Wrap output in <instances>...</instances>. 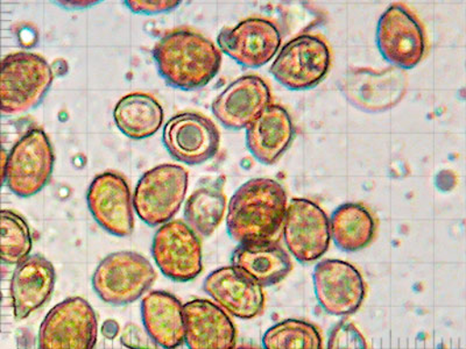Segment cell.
Returning a JSON list of instances; mask_svg holds the SVG:
<instances>
[{
  "instance_id": "1",
  "label": "cell",
  "mask_w": 466,
  "mask_h": 349,
  "mask_svg": "<svg viewBox=\"0 0 466 349\" xmlns=\"http://www.w3.org/2000/svg\"><path fill=\"white\" fill-rule=\"evenodd\" d=\"M157 70L174 89H202L214 80L222 65V52L211 40L193 28L166 33L153 48Z\"/></svg>"
},
{
  "instance_id": "2",
  "label": "cell",
  "mask_w": 466,
  "mask_h": 349,
  "mask_svg": "<svg viewBox=\"0 0 466 349\" xmlns=\"http://www.w3.org/2000/svg\"><path fill=\"white\" fill-rule=\"evenodd\" d=\"M287 193L272 178H253L241 185L228 204L227 228L237 243L270 241L280 233Z\"/></svg>"
},
{
  "instance_id": "3",
  "label": "cell",
  "mask_w": 466,
  "mask_h": 349,
  "mask_svg": "<svg viewBox=\"0 0 466 349\" xmlns=\"http://www.w3.org/2000/svg\"><path fill=\"white\" fill-rule=\"evenodd\" d=\"M54 72L44 56L8 54L0 60V115L16 116L35 109L53 85Z\"/></svg>"
},
{
  "instance_id": "4",
  "label": "cell",
  "mask_w": 466,
  "mask_h": 349,
  "mask_svg": "<svg viewBox=\"0 0 466 349\" xmlns=\"http://www.w3.org/2000/svg\"><path fill=\"white\" fill-rule=\"evenodd\" d=\"M157 280L151 262L136 252L112 253L93 275V288L107 304L120 306L138 301Z\"/></svg>"
},
{
  "instance_id": "5",
  "label": "cell",
  "mask_w": 466,
  "mask_h": 349,
  "mask_svg": "<svg viewBox=\"0 0 466 349\" xmlns=\"http://www.w3.org/2000/svg\"><path fill=\"white\" fill-rule=\"evenodd\" d=\"M188 172L181 165H161L140 178L133 194V209L149 226L170 222L185 201Z\"/></svg>"
},
{
  "instance_id": "6",
  "label": "cell",
  "mask_w": 466,
  "mask_h": 349,
  "mask_svg": "<svg viewBox=\"0 0 466 349\" xmlns=\"http://www.w3.org/2000/svg\"><path fill=\"white\" fill-rule=\"evenodd\" d=\"M377 45L382 57L403 72L421 64L428 53L426 29L413 10L402 3L392 4L381 15Z\"/></svg>"
},
{
  "instance_id": "7",
  "label": "cell",
  "mask_w": 466,
  "mask_h": 349,
  "mask_svg": "<svg viewBox=\"0 0 466 349\" xmlns=\"http://www.w3.org/2000/svg\"><path fill=\"white\" fill-rule=\"evenodd\" d=\"M331 66V49L318 35L295 36L279 52L270 65L276 81L289 90H310L327 76Z\"/></svg>"
},
{
  "instance_id": "8",
  "label": "cell",
  "mask_w": 466,
  "mask_h": 349,
  "mask_svg": "<svg viewBox=\"0 0 466 349\" xmlns=\"http://www.w3.org/2000/svg\"><path fill=\"white\" fill-rule=\"evenodd\" d=\"M56 155L41 128H32L16 141L7 156L6 184L16 196H35L51 180Z\"/></svg>"
},
{
  "instance_id": "9",
  "label": "cell",
  "mask_w": 466,
  "mask_h": 349,
  "mask_svg": "<svg viewBox=\"0 0 466 349\" xmlns=\"http://www.w3.org/2000/svg\"><path fill=\"white\" fill-rule=\"evenodd\" d=\"M98 320L81 297L65 299L46 315L39 330V349H94Z\"/></svg>"
},
{
  "instance_id": "10",
  "label": "cell",
  "mask_w": 466,
  "mask_h": 349,
  "mask_svg": "<svg viewBox=\"0 0 466 349\" xmlns=\"http://www.w3.org/2000/svg\"><path fill=\"white\" fill-rule=\"evenodd\" d=\"M339 89L353 106L369 114L393 109L405 97L408 80L403 70L348 69L340 78Z\"/></svg>"
},
{
  "instance_id": "11",
  "label": "cell",
  "mask_w": 466,
  "mask_h": 349,
  "mask_svg": "<svg viewBox=\"0 0 466 349\" xmlns=\"http://www.w3.org/2000/svg\"><path fill=\"white\" fill-rule=\"evenodd\" d=\"M282 232L290 254L301 264L319 260L330 246L328 215L319 204L310 199H291L287 205Z\"/></svg>"
},
{
  "instance_id": "12",
  "label": "cell",
  "mask_w": 466,
  "mask_h": 349,
  "mask_svg": "<svg viewBox=\"0 0 466 349\" xmlns=\"http://www.w3.org/2000/svg\"><path fill=\"white\" fill-rule=\"evenodd\" d=\"M152 254L157 268L172 281H193L202 273L201 240L182 220L160 226L154 235Z\"/></svg>"
},
{
  "instance_id": "13",
  "label": "cell",
  "mask_w": 466,
  "mask_h": 349,
  "mask_svg": "<svg viewBox=\"0 0 466 349\" xmlns=\"http://www.w3.org/2000/svg\"><path fill=\"white\" fill-rule=\"evenodd\" d=\"M162 141L173 159L198 165L218 153L220 133L208 116L198 112H181L165 125Z\"/></svg>"
},
{
  "instance_id": "14",
  "label": "cell",
  "mask_w": 466,
  "mask_h": 349,
  "mask_svg": "<svg viewBox=\"0 0 466 349\" xmlns=\"http://www.w3.org/2000/svg\"><path fill=\"white\" fill-rule=\"evenodd\" d=\"M87 206L98 225L110 234L127 238L135 230L130 184L122 174L104 172L91 182Z\"/></svg>"
},
{
  "instance_id": "15",
  "label": "cell",
  "mask_w": 466,
  "mask_h": 349,
  "mask_svg": "<svg viewBox=\"0 0 466 349\" xmlns=\"http://www.w3.org/2000/svg\"><path fill=\"white\" fill-rule=\"evenodd\" d=\"M219 51L245 68L257 69L277 55L282 43L280 29L272 20L248 18L235 27L223 28Z\"/></svg>"
},
{
  "instance_id": "16",
  "label": "cell",
  "mask_w": 466,
  "mask_h": 349,
  "mask_svg": "<svg viewBox=\"0 0 466 349\" xmlns=\"http://www.w3.org/2000/svg\"><path fill=\"white\" fill-rule=\"evenodd\" d=\"M314 290L319 304L331 315L357 313L363 304L366 285L355 265L342 260H324L316 265Z\"/></svg>"
},
{
  "instance_id": "17",
  "label": "cell",
  "mask_w": 466,
  "mask_h": 349,
  "mask_svg": "<svg viewBox=\"0 0 466 349\" xmlns=\"http://www.w3.org/2000/svg\"><path fill=\"white\" fill-rule=\"evenodd\" d=\"M272 104L268 82L258 75H245L233 81L212 103V114L228 130L247 128Z\"/></svg>"
},
{
  "instance_id": "18",
  "label": "cell",
  "mask_w": 466,
  "mask_h": 349,
  "mask_svg": "<svg viewBox=\"0 0 466 349\" xmlns=\"http://www.w3.org/2000/svg\"><path fill=\"white\" fill-rule=\"evenodd\" d=\"M203 289L218 306L237 318L253 319L264 313V290L233 265L212 272L204 281Z\"/></svg>"
},
{
  "instance_id": "19",
  "label": "cell",
  "mask_w": 466,
  "mask_h": 349,
  "mask_svg": "<svg viewBox=\"0 0 466 349\" xmlns=\"http://www.w3.org/2000/svg\"><path fill=\"white\" fill-rule=\"evenodd\" d=\"M185 343L189 349H232L237 331L222 307L208 299H194L183 305Z\"/></svg>"
},
{
  "instance_id": "20",
  "label": "cell",
  "mask_w": 466,
  "mask_h": 349,
  "mask_svg": "<svg viewBox=\"0 0 466 349\" xmlns=\"http://www.w3.org/2000/svg\"><path fill=\"white\" fill-rule=\"evenodd\" d=\"M56 269L43 255L28 256L16 268L11 280V298L15 318H27L51 298L56 285Z\"/></svg>"
},
{
  "instance_id": "21",
  "label": "cell",
  "mask_w": 466,
  "mask_h": 349,
  "mask_svg": "<svg viewBox=\"0 0 466 349\" xmlns=\"http://www.w3.org/2000/svg\"><path fill=\"white\" fill-rule=\"evenodd\" d=\"M295 127L289 112L279 104H270L247 127L248 151L261 164L274 165L289 148Z\"/></svg>"
},
{
  "instance_id": "22",
  "label": "cell",
  "mask_w": 466,
  "mask_h": 349,
  "mask_svg": "<svg viewBox=\"0 0 466 349\" xmlns=\"http://www.w3.org/2000/svg\"><path fill=\"white\" fill-rule=\"evenodd\" d=\"M141 317L146 332L157 346L177 349L185 343V310L174 294L160 290L146 294Z\"/></svg>"
},
{
  "instance_id": "23",
  "label": "cell",
  "mask_w": 466,
  "mask_h": 349,
  "mask_svg": "<svg viewBox=\"0 0 466 349\" xmlns=\"http://www.w3.org/2000/svg\"><path fill=\"white\" fill-rule=\"evenodd\" d=\"M232 265L261 288L278 284L293 268L289 253L273 240L240 244L233 252Z\"/></svg>"
},
{
  "instance_id": "24",
  "label": "cell",
  "mask_w": 466,
  "mask_h": 349,
  "mask_svg": "<svg viewBox=\"0 0 466 349\" xmlns=\"http://www.w3.org/2000/svg\"><path fill=\"white\" fill-rule=\"evenodd\" d=\"M329 224L331 238L344 252L360 251L369 247L376 238L377 219L365 204H343L334 211Z\"/></svg>"
},
{
  "instance_id": "25",
  "label": "cell",
  "mask_w": 466,
  "mask_h": 349,
  "mask_svg": "<svg viewBox=\"0 0 466 349\" xmlns=\"http://www.w3.org/2000/svg\"><path fill=\"white\" fill-rule=\"evenodd\" d=\"M164 109L154 95L132 93L116 104L114 119L118 130L127 138L143 140L160 130Z\"/></svg>"
},
{
  "instance_id": "26",
  "label": "cell",
  "mask_w": 466,
  "mask_h": 349,
  "mask_svg": "<svg viewBox=\"0 0 466 349\" xmlns=\"http://www.w3.org/2000/svg\"><path fill=\"white\" fill-rule=\"evenodd\" d=\"M223 178L194 191L185 205L186 224L197 234L208 238L218 230L227 210Z\"/></svg>"
},
{
  "instance_id": "27",
  "label": "cell",
  "mask_w": 466,
  "mask_h": 349,
  "mask_svg": "<svg viewBox=\"0 0 466 349\" xmlns=\"http://www.w3.org/2000/svg\"><path fill=\"white\" fill-rule=\"evenodd\" d=\"M31 228L22 215L12 210H0V262L18 265L31 254Z\"/></svg>"
},
{
  "instance_id": "28",
  "label": "cell",
  "mask_w": 466,
  "mask_h": 349,
  "mask_svg": "<svg viewBox=\"0 0 466 349\" xmlns=\"http://www.w3.org/2000/svg\"><path fill=\"white\" fill-rule=\"evenodd\" d=\"M264 349H323L319 328L309 322L286 319L268 328L262 336Z\"/></svg>"
},
{
  "instance_id": "29",
  "label": "cell",
  "mask_w": 466,
  "mask_h": 349,
  "mask_svg": "<svg viewBox=\"0 0 466 349\" xmlns=\"http://www.w3.org/2000/svg\"><path fill=\"white\" fill-rule=\"evenodd\" d=\"M327 349H370L365 336L349 320H340L329 334Z\"/></svg>"
},
{
  "instance_id": "30",
  "label": "cell",
  "mask_w": 466,
  "mask_h": 349,
  "mask_svg": "<svg viewBox=\"0 0 466 349\" xmlns=\"http://www.w3.org/2000/svg\"><path fill=\"white\" fill-rule=\"evenodd\" d=\"M125 4L137 15H152L172 11L180 5L181 2H174V0H169V2L168 0H160V2H156V0H152V2H149V0H127Z\"/></svg>"
},
{
  "instance_id": "31",
  "label": "cell",
  "mask_w": 466,
  "mask_h": 349,
  "mask_svg": "<svg viewBox=\"0 0 466 349\" xmlns=\"http://www.w3.org/2000/svg\"><path fill=\"white\" fill-rule=\"evenodd\" d=\"M8 154L6 149L0 144V189L5 184L6 181V164Z\"/></svg>"
},
{
  "instance_id": "32",
  "label": "cell",
  "mask_w": 466,
  "mask_h": 349,
  "mask_svg": "<svg viewBox=\"0 0 466 349\" xmlns=\"http://www.w3.org/2000/svg\"><path fill=\"white\" fill-rule=\"evenodd\" d=\"M232 349H259L255 346H249V344H241V346H235Z\"/></svg>"
}]
</instances>
